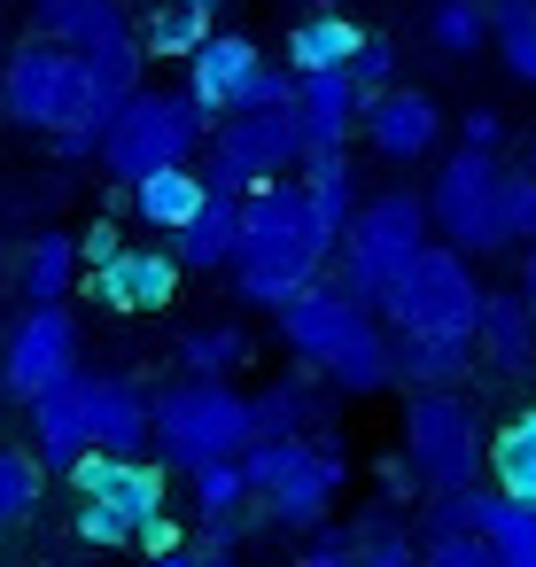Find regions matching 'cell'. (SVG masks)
I'll return each instance as SVG.
<instances>
[{
	"instance_id": "1",
	"label": "cell",
	"mask_w": 536,
	"mask_h": 567,
	"mask_svg": "<svg viewBox=\"0 0 536 567\" xmlns=\"http://www.w3.org/2000/svg\"><path fill=\"white\" fill-rule=\"evenodd\" d=\"M342 226L311 203L303 179H265L249 187V218H241V257H234V296L257 311H280L288 296H303L327 265H334Z\"/></svg>"
},
{
	"instance_id": "2",
	"label": "cell",
	"mask_w": 536,
	"mask_h": 567,
	"mask_svg": "<svg viewBox=\"0 0 536 567\" xmlns=\"http://www.w3.org/2000/svg\"><path fill=\"white\" fill-rule=\"evenodd\" d=\"M0 102H9L17 125L48 133L63 156H94L102 133H110V117H117V102L102 94L94 63L71 40H48V32L9 55V71H0Z\"/></svg>"
},
{
	"instance_id": "3",
	"label": "cell",
	"mask_w": 536,
	"mask_h": 567,
	"mask_svg": "<svg viewBox=\"0 0 536 567\" xmlns=\"http://www.w3.org/2000/svg\"><path fill=\"white\" fill-rule=\"evenodd\" d=\"M272 319H280V342L296 350V365H303V373H327V381H334V389H350V396H373V389H389V381H396V350H389V334H381L373 303H358L350 288L311 280V288H303V296H288Z\"/></svg>"
},
{
	"instance_id": "4",
	"label": "cell",
	"mask_w": 536,
	"mask_h": 567,
	"mask_svg": "<svg viewBox=\"0 0 536 567\" xmlns=\"http://www.w3.org/2000/svg\"><path fill=\"white\" fill-rule=\"evenodd\" d=\"M427 234H435V218H427V195H412V187H389V195L358 203V218L334 241V288L389 311V296H396L404 265L427 249Z\"/></svg>"
},
{
	"instance_id": "5",
	"label": "cell",
	"mask_w": 536,
	"mask_h": 567,
	"mask_svg": "<svg viewBox=\"0 0 536 567\" xmlns=\"http://www.w3.org/2000/svg\"><path fill=\"white\" fill-rule=\"evenodd\" d=\"M241 466H249V505L265 513V520H280V528H319L327 520V505L342 497V482H350V466H342V451L327 443V435H257L249 451H241Z\"/></svg>"
},
{
	"instance_id": "6",
	"label": "cell",
	"mask_w": 536,
	"mask_h": 567,
	"mask_svg": "<svg viewBox=\"0 0 536 567\" xmlns=\"http://www.w3.org/2000/svg\"><path fill=\"white\" fill-rule=\"evenodd\" d=\"M249 443H257V412L234 389V373H187L156 389V458H172L179 474L203 458H241Z\"/></svg>"
},
{
	"instance_id": "7",
	"label": "cell",
	"mask_w": 536,
	"mask_h": 567,
	"mask_svg": "<svg viewBox=\"0 0 536 567\" xmlns=\"http://www.w3.org/2000/svg\"><path fill=\"white\" fill-rule=\"evenodd\" d=\"M203 133H210V117H203V102L179 86H141V94H125L117 102V117H110V133H102V172L117 179V187H133V179H148V172H164V164H195V148H203Z\"/></svg>"
},
{
	"instance_id": "8",
	"label": "cell",
	"mask_w": 536,
	"mask_h": 567,
	"mask_svg": "<svg viewBox=\"0 0 536 567\" xmlns=\"http://www.w3.org/2000/svg\"><path fill=\"white\" fill-rule=\"evenodd\" d=\"M427 218H435V234H443L451 249H466V257H497V249L520 241V234H513V210H505V172H497V156L474 148V141H458V156L435 172Z\"/></svg>"
},
{
	"instance_id": "9",
	"label": "cell",
	"mask_w": 536,
	"mask_h": 567,
	"mask_svg": "<svg viewBox=\"0 0 536 567\" xmlns=\"http://www.w3.org/2000/svg\"><path fill=\"white\" fill-rule=\"evenodd\" d=\"M311 141H303V117L296 102H272V110H234L210 125V187H265V179H288L303 172Z\"/></svg>"
},
{
	"instance_id": "10",
	"label": "cell",
	"mask_w": 536,
	"mask_h": 567,
	"mask_svg": "<svg viewBox=\"0 0 536 567\" xmlns=\"http://www.w3.org/2000/svg\"><path fill=\"white\" fill-rule=\"evenodd\" d=\"M40 32H48V40H71V48L94 63V79H102L110 102L141 94L148 40H141V24H133L125 0H40Z\"/></svg>"
},
{
	"instance_id": "11",
	"label": "cell",
	"mask_w": 536,
	"mask_h": 567,
	"mask_svg": "<svg viewBox=\"0 0 536 567\" xmlns=\"http://www.w3.org/2000/svg\"><path fill=\"white\" fill-rule=\"evenodd\" d=\"M482 296H489V288L474 280V257H466V249H451V241H427V249L404 265L396 296H389V327H420V334H474Z\"/></svg>"
},
{
	"instance_id": "12",
	"label": "cell",
	"mask_w": 536,
	"mask_h": 567,
	"mask_svg": "<svg viewBox=\"0 0 536 567\" xmlns=\"http://www.w3.org/2000/svg\"><path fill=\"white\" fill-rule=\"evenodd\" d=\"M404 451H412V466H420L427 489L435 482H474V466H482V420L458 396V381L404 396Z\"/></svg>"
},
{
	"instance_id": "13",
	"label": "cell",
	"mask_w": 536,
	"mask_h": 567,
	"mask_svg": "<svg viewBox=\"0 0 536 567\" xmlns=\"http://www.w3.org/2000/svg\"><path fill=\"white\" fill-rule=\"evenodd\" d=\"M71 373H79V319L63 303H24V319L9 327V342H0V389L17 404H32Z\"/></svg>"
},
{
	"instance_id": "14",
	"label": "cell",
	"mask_w": 536,
	"mask_h": 567,
	"mask_svg": "<svg viewBox=\"0 0 536 567\" xmlns=\"http://www.w3.org/2000/svg\"><path fill=\"white\" fill-rule=\"evenodd\" d=\"M71 482H79V497L117 505L133 528H148L156 513H172V505H164V466H156L148 451H79V458H71Z\"/></svg>"
},
{
	"instance_id": "15",
	"label": "cell",
	"mask_w": 536,
	"mask_h": 567,
	"mask_svg": "<svg viewBox=\"0 0 536 567\" xmlns=\"http://www.w3.org/2000/svg\"><path fill=\"white\" fill-rule=\"evenodd\" d=\"M257 71H265V48H257L249 32H210V40L187 55V94H195V102H203V117L218 125V117L249 110Z\"/></svg>"
},
{
	"instance_id": "16",
	"label": "cell",
	"mask_w": 536,
	"mask_h": 567,
	"mask_svg": "<svg viewBox=\"0 0 536 567\" xmlns=\"http://www.w3.org/2000/svg\"><path fill=\"white\" fill-rule=\"evenodd\" d=\"M94 280H86V296L94 303H110V311H164L172 296H179V280H187V265H179V249H117V257H102V265H86Z\"/></svg>"
},
{
	"instance_id": "17",
	"label": "cell",
	"mask_w": 536,
	"mask_h": 567,
	"mask_svg": "<svg viewBox=\"0 0 536 567\" xmlns=\"http://www.w3.org/2000/svg\"><path fill=\"white\" fill-rule=\"evenodd\" d=\"M435 133H443V110H435L420 86H381V94H365V148H373L381 164H420V156L435 148Z\"/></svg>"
},
{
	"instance_id": "18",
	"label": "cell",
	"mask_w": 536,
	"mask_h": 567,
	"mask_svg": "<svg viewBox=\"0 0 536 567\" xmlns=\"http://www.w3.org/2000/svg\"><path fill=\"white\" fill-rule=\"evenodd\" d=\"M86 427H94V451H148L156 396L133 373H86Z\"/></svg>"
},
{
	"instance_id": "19",
	"label": "cell",
	"mask_w": 536,
	"mask_h": 567,
	"mask_svg": "<svg viewBox=\"0 0 536 567\" xmlns=\"http://www.w3.org/2000/svg\"><path fill=\"white\" fill-rule=\"evenodd\" d=\"M296 117H303V141L311 148H342L358 125H365V86L342 71H296Z\"/></svg>"
},
{
	"instance_id": "20",
	"label": "cell",
	"mask_w": 536,
	"mask_h": 567,
	"mask_svg": "<svg viewBox=\"0 0 536 567\" xmlns=\"http://www.w3.org/2000/svg\"><path fill=\"white\" fill-rule=\"evenodd\" d=\"M241 218H249V195H241V187H210V203L172 234L179 265H187V272H234V257H241Z\"/></svg>"
},
{
	"instance_id": "21",
	"label": "cell",
	"mask_w": 536,
	"mask_h": 567,
	"mask_svg": "<svg viewBox=\"0 0 536 567\" xmlns=\"http://www.w3.org/2000/svg\"><path fill=\"white\" fill-rule=\"evenodd\" d=\"M474 350H489V365H505V373L536 365V303H528V288H489L482 296Z\"/></svg>"
},
{
	"instance_id": "22",
	"label": "cell",
	"mask_w": 536,
	"mask_h": 567,
	"mask_svg": "<svg viewBox=\"0 0 536 567\" xmlns=\"http://www.w3.org/2000/svg\"><path fill=\"white\" fill-rule=\"evenodd\" d=\"M125 203H133V218L141 226H156L164 241L210 203V172H195V164H164V172H148V179H133L125 187Z\"/></svg>"
},
{
	"instance_id": "23",
	"label": "cell",
	"mask_w": 536,
	"mask_h": 567,
	"mask_svg": "<svg viewBox=\"0 0 536 567\" xmlns=\"http://www.w3.org/2000/svg\"><path fill=\"white\" fill-rule=\"evenodd\" d=\"M32 451L48 466H71L79 451H94V427H86V373L55 381L48 396H32Z\"/></svg>"
},
{
	"instance_id": "24",
	"label": "cell",
	"mask_w": 536,
	"mask_h": 567,
	"mask_svg": "<svg viewBox=\"0 0 536 567\" xmlns=\"http://www.w3.org/2000/svg\"><path fill=\"white\" fill-rule=\"evenodd\" d=\"M389 350H396V381H404V389H443V381H466L474 334H420V327H389Z\"/></svg>"
},
{
	"instance_id": "25",
	"label": "cell",
	"mask_w": 536,
	"mask_h": 567,
	"mask_svg": "<svg viewBox=\"0 0 536 567\" xmlns=\"http://www.w3.org/2000/svg\"><path fill=\"white\" fill-rule=\"evenodd\" d=\"M210 32H218V0H148L141 17V40L156 63H187Z\"/></svg>"
},
{
	"instance_id": "26",
	"label": "cell",
	"mask_w": 536,
	"mask_h": 567,
	"mask_svg": "<svg viewBox=\"0 0 536 567\" xmlns=\"http://www.w3.org/2000/svg\"><path fill=\"white\" fill-rule=\"evenodd\" d=\"M358 24L342 17V9H311L296 32H288V71H342L350 55H358Z\"/></svg>"
},
{
	"instance_id": "27",
	"label": "cell",
	"mask_w": 536,
	"mask_h": 567,
	"mask_svg": "<svg viewBox=\"0 0 536 567\" xmlns=\"http://www.w3.org/2000/svg\"><path fill=\"white\" fill-rule=\"evenodd\" d=\"M489 482L505 497H536V404H520L497 435H489Z\"/></svg>"
},
{
	"instance_id": "28",
	"label": "cell",
	"mask_w": 536,
	"mask_h": 567,
	"mask_svg": "<svg viewBox=\"0 0 536 567\" xmlns=\"http://www.w3.org/2000/svg\"><path fill=\"white\" fill-rule=\"evenodd\" d=\"M86 257H79V234H32V249H24V296L32 303H63L71 296V272H79Z\"/></svg>"
},
{
	"instance_id": "29",
	"label": "cell",
	"mask_w": 536,
	"mask_h": 567,
	"mask_svg": "<svg viewBox=\"0 0 536 567\" xmlns=\"http://www.w3.org/2000/svg\"><path fill=\"white\" fill-rule=\"evenodd\" d=\"M489 505H497V482H489V489H482V482H435V489H427V505H420V536L482 528V520H489Z\"/></svg>"
},
{
	"instance_id": "30",
	"label": "cell",
	"mask_w": 536,
	"mask_h": 567,
	"mask_svg": "<svg viewBox=\"0 0 536 567\" xmlns=\"http://www.w3.org/2000/svg\"><path fill=\"white\" fill-rule=\"evenodd\" d=\"M489 40H497V63L536 86V0H489Z\"/></svg>"
},
{
	"instance_id": "31",
	"label": "cell",
	"mask_w": 536,
	"mask_h": 567,
	"mask_svg": "<svg viewBox=\"0 0 536 567\" xmlns=\"http://www.w3.org/2000/svg\"><path fill=\"white\" fill-rule=\"evenodd\" d=\"M482 536H489L497 567H536V497H505V489H497Z\"/></svg>"
},
{
	"instance_id": "32",
	"label": "cell",
	"mask_w": 536,
	"mask_h": 567,
	"mask_svg": "<svg viewBox=\"0 0 536 567\" xmlns=\"http://www.w3.org/2000/svg\"><path fill=\"white\" fill-rule=\"evenodd\" d=\"M296 179L311 187V203H319L334 226H350V218H358V179H350V156H342V148H311Z\"/></svg>"
},
{
	"instance_id": "33",
	"label": "cell",
	"mask_w": 536,
	"mask_h": 567,
	"mask_svg": "<svg viewBox=\"0 0 536 567\" xmlns=\"http://www.w3.org/2000/svg\"><path fill=\"white\" fill-rule=\"evenodd\" d=\"M241 358H249V334L234 319H203V327L179 334V365L187 373H241Z\"/></svg>"
},
{
	"instance_id": "34",
	"label": "cell",
	"mask_w": 536,
	"mask_h": 567,
	"mask_svg": "<svg viewBox=\"0 0 536 567\" xmlns=\"http://www.w3.org/2000/svg\"><path fill=\"white\" fill-rule=\"evenodd\" d=\"M249 412H257V435H303L311 420H319V396H311V381H272V389H257L249 396Z\"/></svg>"
},
{
	"instance_id": "35",
	"label": "cell",
	"mask_w": 536,
	"mask_h": 567,
	"mask_svg": "<svg viewBox=\"0 0 536 567\" xmlns=\"http://www.w3.org/2000/svg\"><path fill=\"white\" fill-rule=\"evenodd\" d=\"M427 32H435V48H443L451 63H466V55L489 48V9H482V0H435Z\"/></svg>"
},
{
	"instance_id": "36",
	"label": "cell",
	"mask_w": 536,
	"mask_h": 567,
	"mask_svg": "<svg viewBox=\"0 0 536 567\" xmlns=\"http://www.w3.org/2000/svg\"><path fill=\"white\" fill-rule=\"evenodd\" d=\"M40 451H24V443H0V528H17L32 505H40Z\"/></svg>"
},
{
	"instance_id": "37",
	"label": "cell",
	"mask_w": 536,
	"mask_h": 567,
	"mask_svg": "<svg viewBox=\"0 0 536 567\" xmlns=\"http://www.w3.org/2000/svg\"><path fill=\"white\" fill-rule=\"evenodd\" d=\"M187 489H195V513H241L249 505V466L241 458H203V466H187Z\"/></svg>"
},
{
	"instance_id": "38",
	"label": "cell",
	"mask_w": 536,
	"mask_h": 567,
	"mask_svg": "<svg viewBox=\"0 0 536 567\" xmlns=\"http://www.w3.org/2000/svg\"><path fill=\"white\" fill-rule=\"evenodd\" d=\"M420 567H497V551H489L482 528H458V536H427Z\"/></svg>"
},
{
	"instance_id": "39",
	"label": "cell",
	"mask_w": 536,
	"mask_h": 567,
	"mask_svg": "<svg viewBox=\"0 0 536 567\" xmlns=\"http://www.w3.org/2000/svg\"><path fill=\"white\" fill-rule=\"evenodd\" d=\"M79 536L94 544V551H117V544H141V528L117 513V505H102V497H86L79 505Z\"/></svg>"
},
{
	"instance_id": "40",
	"label": "cell",
	"mask_w": 536,
	"mask_h": 567,
	"mask_svg": "<svg viewBox=\"0 0 536 567\" xmlns=\"http://www.w3.org/2000/svg\"><path fill=\"white\" fill-rule=\"evenodd\" d=\"M350 79H358L365 94H381V86H396V40H381V32H365V40H358V55H350Z\"/></svg>"
},
{
	"instance_id": "41",
	"label": "cell",
	"mask_w": 536,
	"mask_h": 567,
	"mask_svg": "<svg viewBox=\"0 0 536 567\" xmlns=\"http://www.w3.org/2000/svg\"><path fill=\"white\" fill-rule=\"evenodd\" d=\"M195 559L203 567H234V551H241V513H203V528H195Z\"/></svg>"
},
{
	"instance_id": "42",
	"label": "cell",
	"mask_w": 536,
	"mask_h": 567,
	"mask_svg": "<svg viewBox=\"0 0 536 567\" xmlns=\"http://www.w3.org/2000/svg\"><path fill=\"white\" fill-rule=\"evenodd\" d=\"M350 567H420V551H412V544H404V536H396V528H389V520H373V528H365V544H358V559H350Z\"/></svg>"
},
{
	"instance_id": "43",
	"label": "cell",
	"mask_w": 536,
	"mask_h": 567,
	"mask_svg": "<svg viewBox=\"0 0 536 567\" xmlns=\"http://www.w3.org/2000/svg\"><path fill=\"white\" fill-rule=\"evenodd\" d=\"M358 559V544H342V528H303V567H350Z\"/></svg>"
},
{
	"instance_id": "44",
	"label": "cell",
	"mask_w": 536,
	"mask_h": 567,
	"mask_svg": "<svg viewBox=\"0 0 536 567\" xmlns=\"http://www.w3.org/2000/svg\"><path fill=\"white\" fill-rule=\"evenodd\" d=\"M505 210H513V234L536 241V172H505Z\"/></svg>"
},
{
	"instance_id": "45",
	"label": "cell",
	"mask_w": 536,
	"mask_h": 567,
	"mask_svg": "<svg viewBox=\"0 0 536 567\" xmlns=\"http://www.w3.org/2000/svg\"><path fill=\"white\" fill-rule=\"evenodd\" d=\"M117 249H125V234H117L110 218H94V226L79 234V257H86V265H102V257H117Z\"/></svg>"
},
{
	"instance_id": "46",
	"label": "cell",
	"mask_w": 536,
	"mask_h": 567,
	"mask_svg": "<svg viewBox=\"0 0 536 567\" xmlns=\"http://www.w3.org/2000/svg\"><path fill=\"white\" fill-rule=\"evenodd\" d=\"M412 489H420V466H412V451H404V458H381V497L396 505V497H412Z\"/></svg>"
},
{
	"instance_id": "47",
	"label": "cell",
	"mask_w": 536,
	"mask_h": 567,
	"mask_svg": "<svg viewBox=\"0 0 536 567\" xmlns=\"http://www.w3.org/2000/svg\"><path fill=\"white\" fill-rule=\"evenodd\" d=\"M141 544H148V559H156V551H179V544H187V528H179L172 513H156V520L141 528Z\"/></svg>"
},
{
	"instance_id": "48",
	"label": "cell",
	"mask_w": 536,
	"mask_h": 567,
	"mask_svg": "<svg viewBox=\"0 0 536 567\" xmlns=\"http://www.w3.org/2000/svg\"><path fill=\"white\" fill-rule=\"evenodd\" d=\"M466 141H474V148H497V141H505V117H497V110H466Z\"/></svg>"
},
{
	"instance_id": "49",
	"label": "cell",
	"mask_w": 536,
	"mask_h": 567,
	"mask_svg": "<svg viewBox=\"0 0 536 567\" xmlns=\"http://www.w3.org/2000/svg\"><path fill=\"white\" fill-rule=\"evenodd\" d=\"M148 567H203V559H195V551H187V544H179V551H156V559H148Z\"/></svg>"
},
{
	"instance_id": "50",
	"label": "cell",
	"mask_w": 536,
	"mask_h": 567,
	"mask_svg": "<svg viewBox=\"0 0 536 567\" xmlns=\"http://www.w3.org/2000/svg\"><path fill=\"white\" fill-rule=\"evenodd\" d=\"M520 288H528V303H536V241H528V272H520Z\"/></svg>"
},
{
	"instance_id": "51",
	"label": "cell",
	"mask_w": 536,
	"mask_h": 567,
	"mask_svg": "<svg viewBox=\"0 0 536 567\" xmlns=\"http://www.w3.org/2000/svg\"><path fill=\"white\" fill-rule=\"evenodd\" d=\"M303 9H350V0H303Z\"/></svg>"
},
{
	"instance_id": "52",
	"label": "cell",
	"mask_w": 536,
	"mask_h": 567,
	"mask_svg": "<svg viewBox=\"0 0 536 567\" xmlns=\"http://www.w3.org/2000/svg\"><path fill=\"white\" fill-rule=\"evenodd\" d=\"M32 9H40V0H32Z\"/></svg>"
}]
</instances>
